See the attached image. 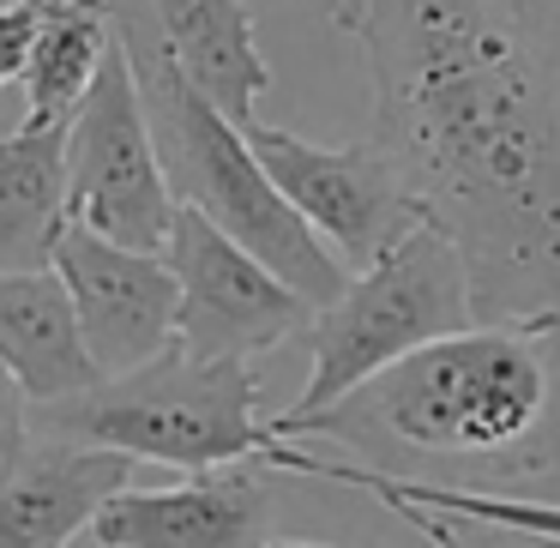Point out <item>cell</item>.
Instances as JSON below:
<instances>
[{
	"instance_id": "44dd1931",
	"label": "cell",
	"mask_w": 560,
	"mask_h": 548,
	"mask_svg": "<svg viewBox=\"0 0 560 548\" xmlns=\"http://www.w3.org/2000/svg\"><path fill=\"white\" fill-rule=\"evenodd\" d=\"M7 7H25V0H0V13H7Z\"/></svg>"
},
{
	"instance_id": "8fae6325",
	"label": "cell",
	"mask_w": 560,
	"mask_h": 548,
	"mask_svg": "<svg viewBox=\"0 0 560 548\" xmlns=\"http://www.w3.org/2000/svg\"><path fill=\"white\" fill-rule=\"evenodd\" d=\"M121 488H133L127 452L31 434L0 470V548H73Z\"/></svg>"
},
{
	"instance_id": "ba28073f",
	"label": "cell",
	"mask_w": 560,
	"mask_h": 548,
	"mask_svg": "<svg viewBox=\"0 0 560 548\" xmlns=\"http://www.w3.org/2000/svg\"><path fill=\"white\" fill-rule=\"evenodd\" d=\"M247 145H254V158L266 163V175L278 182V194L302 211L307 230H314L350 271L374 266V259L392 254L416 223H428L422 206H416V194L404 187L398 163H392L374 139L314 145V139H302V133L247 121Z\"/></svg>"
},
{
	"instance_id": "30bf717a",
	"label": "cell",
	"mask_w": 560,
	"mask_h": 548,
	"mask_svg": "<svg viewBox=\"0 0 560 548\" xmlns=\"http://www.w3.org/2000/svg\"><path fill=\"white\" fill-rule=\"evenodd\" d=\"M278 470L266 458L194 470L175 488H121L97 512V548H266Z\"/></svg>"
},
{
	"instance_id": "277c9868",
	"label": "cell",
	"mask_w": 560,
	"mask_h": 548,
	"mask_svg": "<svg viewBox=\"0 0 560 548\" xmlns=\"http://www.w3.org/2000/svg\"><path fill=\"white\" fill-rule=\"evenodd\" d=\"M31 434L79 440V446L127 452L133 464H170V470H223V464L266 458L290 476L295 440L259 416L254 362H199L182 343L133 374H109L67 404L31 410Z\"/></svg>"
},
{
	"instance_id": "9c48e42d",
	"label": "cell",
	"mask_w": 560,
	"mask_h": 548,
	"mask_svg": "<svg viewBox=\"0 0 560 548\" xmlns=\"http://www.w3.org/2000/svg\"><path fill=\"white\" fill-rule=\"evenodd\" d=\"M55 271L79 307V331H85V350L103 368V380L133 374L175 343L182 283L163 254L109 242L85 223H67V235L55 242Z\"/></svg>"
},
{
	"instance_id": "8992f818",
	"label": "cell",
	"mask_w": 560,
	"mask_h": 548,
	"mask_svg": "<svg viewBox=\"0 0 560 548\" xmlns=\"http://www.w3.org/2000/svg\"><path fill=\"white\" fill-rule=\"evenodd\" d=\"M67 182H73V223L109 235V242L163 254L175 230V187L163 175L158 133H151L145 97L127 49L103 61L97 85L85 91L79 115L67 121Z\"/></svg>"
},
{
	"instance_id": "2e32d148",
	"label": "cell",
	"mask_w": 560,
	"mask_h": 548,
	"mask_svg": "<svg viewBox=\"0 0 560 548\" xmlns=\"http://www.w3.org/2000/svg\"><path fill=\"white\" fill-rule=\"evenodd\" d=\"M37 19H43V0H25V7H7V13H0V91L25 85L31 43H37Z\"/></svg>"
},
{
	"instance_id": "7a4b0ae2",
	"label": "cell",
	"mask_w": 560,
	"mask_h": 548,
	"mask_svg": "<svg viewBox=\"0 0 560 548\" xmlns=\"http://www.w3.org/2000/svg\"><path fill=\"white\" fill-rule=\"evenodd\" d=\"M278 434L338 440L386 476L470 470L458 488L560 476V338L476 319Z\"/></svg>"
},
{
	"instance_id": "d6986e66",
	"label": "cell",
	"mask_w": 560,
	"mask_h": 548,
	"mask_svg": "<svg viewBox=\"0 0 560 548\" xmlns=\"http://www.w3.org/2000/svg\"><path fill=\"white\" fill-rule=\"evenodd\" d=\"M386 512H398L404 524H416V530H428L440 548H464V536H458L464 524H458V518H440V512H428V506H410V500H398V506H386Z\"/></svg>"
},
{
	"instance_id": "5b68a950",
	"label": "cell",
	"mask_w": 560,
	"mask_h": 548,
	"mask_svg": "<svg viewBox=\"0 0 560 548\" xmlns=\"http://www.w3.org/2000/svg\"><path fill=\"white\" fill-rule=\"evenodd\" d=\"M464 326H476L470 271H464L458 247L434 223H416L392 254H380L374 266L350 271V290L314 314V326L302 331L307 386L271 422L290 428L302 416L331 410L338 398H350L355 386L386 374L410 350H422L434 338H452Z\"/></svg>"
},
{
	"instance_id": "7402d4cb",
	"label": "cell",
	"mask_w": 560,
	"mask_h": 548,
	"mask_svg": "<svg viewBox=\"0 0 560 548\" xmlns=\"http://www.w3.org/2000/svg\"><path fill=\"white\" fill-rule=\"evenodd\" d=\"M530 548H560V543H530Z\"/></svg>"
},
{
	"instance_id": "5bb4252c",
	"label": "cell",
	"mask_w": 560,
	"mask_h": 548,
	"mask_svg": "<svg viewBox=\"0 0 560 548\" xmlns=\"http://www.w3.org/2000/svg\"><path fill=\"white\" fill-rule=\"evenodd\" d=\"M73 223L67 121H25L0 133V271L55 266V242Z\"/></svg>"
},
{
	"instance_id": "9a60e30c",
	"label": "cell",
	"mask_w": 560,
	"mask_h": 548,
	"mask_svg": "<svg viewBox=\"0 0 560 548\" xmlns=\"http://www.w3.org/2000/svg\"><path fill=\"white\" fill-rule=\"evenodd\" d=\"M115 43V0H43L25 67V121H73Z\"/></svg>"
},
{
	"instance_id": "3957f363",
	"label": "cell",
	"mask_w": 560,
	"mask_h": 548,
	"mask_svg": "<svg viewBox=\"0 0 560 548\" xmlns=\"http://www.w3.org/2000/svg\"><path fill=\"white\" fill-rule=\"evenodd\" d=\"M115 31L133 61L139 97H145L151 133H158L163 175L175 187V206H194L223 235L266 259L290 290H302L314 307H331L350 290V266L307 230V218L278 194L266 163L247 145V127L230 121L182 67L163 55L158 31L145 19V0H115Z\"/></svg>"
},
{
	"instance_id": "6da1fadb",
	"label": "cell",
	"mask_w": 560,
	"mask_h": 548,
	"mask_svg": "<svg viewBox=\"0 0 560 548\" xmlns=\"http://www.w3.org/2000/svg\"><path fill=\"white\" fill-rule=\"evenodd\" d=\"M374 145L458 247L482 326L560 338V31L488 0H368Z\"/></svg>"
},
{
	"instance_id": "7c38bea8",
	"label": "cell",
	"mask_w": 560,
	"mask_h": 548,
	"mask_svg": "<svg viewBox=\"0 0 560 548\" xmlns=\"http://www.w3.org/2000/svg\"><path fill=\"white\" fill-rule=\"evenodd\" d=\"M163 55L218 103L230 121H259V97L278 85L247 0H145Z\"/></svg>"
},
{
	"instance_id": "e0dca14e",
	"label": "cell",
	"mask_w": 560,
	"mask_h": 548,
	"mask_svg": "<svg viewBox=\"0 0 560 548\" xmlns=\"http://www.w3.org/2000/svg\"><path fill=\"white\" fill-rule=\"evenodd\" d=\"M31 410H37V404H31V392L19 386L13 368L0 362V470H7V464L31 446Z\"/></svg>"
},
{
	"instance_id": "ffe728a7",
	"label": "cell",
	"mask_w": 560,
	"mask_h": 548,
	"mask_svg": "<svg viewBox=\"0 0 560 548\" xmlns=\"http://www.w3.org/2000/svg\"><path fill=\"white\" fill-rule=\"evenodd\" d=\"M266 548H331V543H302V536H271Z\"/></svg>"
},
{
	"instance_id": "4fadbf2b",
	"label": "cell",
	"mask_w": 560,
	"mask_h": 548,
	"mask_svg": "<svg viewBox=\"0 0 560 548\" xmlns=\"http://www.w3.org/2000/svg\"><path fill=\"white\" fill-rule=\"evenodd\" d=\"M0 362L19 374L31 404H67L103 380L91 362L79 307L67 295L61 271H0Z\"/></svg>"
},
{
	"instance_id": "52a82bcc",
	"label": "cell",
	"mask_w": 560,
	"mask_h": 548,
	"mask_svg": "<svg viewBox=\"0 0 560 548\" xmlns=\"http://www.w3.org/2000/svg\"><path fill=\"white\" fill-rule=\"evenodd\" d=\"M163 259L175 266V283H182L175 343L199 362H254V355L302 338L319 314L302 290H290L266 259H254L235 235H223L194 206L175 211Z\"/></svg>"
},
{
	"instance_id": "ac0fdd59",
	"label": "cell",
	"mask_w": 560,
	"mask_h": 548,
	"mask_svg": "<svg viewBox=\"0 0 560 548\" xmlns=\"http://www.w3.org/2000/svg\"><path fill=\"white\" fill-rule=\"evenodd\" d=\"M488 7H506V13H542L548 0H488ZM326 13H331V25L338 31H362V19H368V0H326Z\"/></svg>"
}]
</instances>
